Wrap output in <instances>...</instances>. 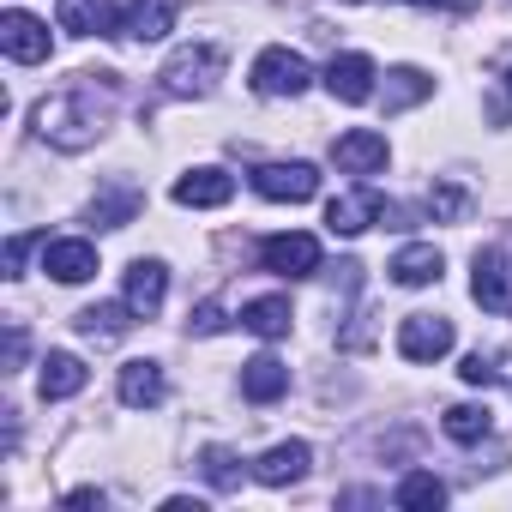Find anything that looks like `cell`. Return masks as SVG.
<instances>
[{
  "instance_id": "cell-1",
  "label": "cell",
  "mask_w": 512,
  "mask_h": 512,
  "mask_svg": "<svg viewBox=\"0 0 512 512\" xmlns=\"http://www.w3.org/2000/svg\"><path fill=\"white\" fill-rule=\"evenodd\" d=\"M103 127V109L91 103V91H67V97H43L37 103V133L61 151H85Z\"/></svg>"
},
{
  "instance_id": "cell-2",
  "label": "cell",
  "mask_w": 512,
  "mask_h": 512,
  "mask_svg": "<svg viewBox=\"0 0 512 512\" xmlns=\"http://www.w3.org/2000/svg\"><path fill=\"white\" fill-rule=\"evenodd\" d=\"M217 73H223V49H217V43H193V49L169 55V67H163L157 79H163L169 97H205Z\"/></svg>"
},
{
  "instance_id": "cell-3",
  "label": "cell",
  "mask_w": 512,
  "mask_h": 512,
  "mask_svg": "<svg viewBox=\"0 0 512 512\" xmlns=\"http://www.w3.org/2000/svg\"><path fill=\"white\" fill-rule=\"evenodd\" d=\"M308 85H314V67L296 49H266L253 61V91L260 97H302Z\"/></svg>"
},
{
  "instance_id": "cell-4",
  "label": "cell",
  "mask_w": 512,
  "mask_h": 512,
  "mask_svg": "<svg viewBox=\"0 0 512 512\" xmlns=\"http://www.w3.org/2000/svg\"><path fill=\"white\" fill-rule=\"evenodd\" d=\"M253 193L260 199H278V205H302L320 193V169L314 163H266V169H253Z\"/></svg>"
},
{
  "instance_id": "cell-5",
  "label": "cell",
  "mask_w": 512,
  "mask_h": 512,
  "mask_svg": "<svg viewBox=\"0 0 512 512\" xmlns=\"http://www.w3.org/2000/svg\"><path fill=\"white\" fill-rule=\"evenodd\" d=\"M260 260H266V272H278V278H314L320 272V241L314 235H266L260 241Z\"/></svg>"
},
{
  "instance_id": "cell-6",
  "label": "cell",
  "mask_w": 512,
  "mask_h": 512,
  "mask_svg": "<svg viewBox=\"0 0 512 512\" xmlns=\"http://www.w3.org/2000/svg\"><path fill=\"white\" fill-rule=\"evenodd\" d=\"M470 296L488 308V314H512V266L500 247H482L476 266H470Z\"/></svg>"
},
{
  "instance_id": "cell-7",
  "label": "cell",
  "mask_w": 512,
  "mask_h": 512,
  "mask_svg": "<svg viewBox=\"0 0 512 512\" xmlns=\"http://www.w3.org/2000/svg\"><path fill=\"white\" fill-rule=\"evenodd\" d=\"M452 350V320H440V314H410L404 326H398V356L404 362H440Z\"/></svg>"
},
{
  "instance_id": "cell-8",
  "label": "cell",
  "mask_w": 512,
  "mask_h": 512,
  "mask_svg": "<svg viewBox=\"0 0 512 512\" xmlns=\"http://www.w3.org/2000/svg\"><path fill=\"white\" fill-rule=\"evenodd\" d=\"M0 49H7L19 67H37V61H49V25L43 19H31V13H0Z\"/></svg>"
},
{
  "instance_id": "cell-9",
  "label": "cell",
  "mask_w": 512,
  "mask_h": 512,
  "mask_svg": "<svg viewBox=\"0 0 512 512\" xmlns=\"http://www.w3.org/2000/svg\"><path fill=\"white\" fill-rule=\"evenodd\" d=\"M386 133H374V127H350L338 145H332V163L344 169V175H380L386 169Z\"/></svg>"
},
{
  "instance_id": "cell-10",
  "label": "cell",
  "mask_w": 512,
  "mask_h": 512,
  "mask_svg": "<svg viewBox=\"0 0 512 512\" xmlns=\"http://www.w3.org/2000/svg\"><path fill=\"white\" fill-rule=\"evenodd\" d=\"M43 272H49L55 284H85V278H97V247L79 241V235L43 241Z\"/></svg>"
},
{
  "instance_id": "cell-11",
  "label": "cell",
  "mask_w": 512,
  "mask_h": 512,
  "mask_svg": "<svg viewBox=\"0 0 512 512\" xmlns=\"http://www.w3.org/2000/svg\"><path fill=\"white\" fill-rule=\"evenodd\" d=\"M386 217V199L374 193V187H356V193H338L332 205H326V229L332 235H362L368 223H380Z\"/></svg>"
},
{
  "instance_id": "cell-12",
  "label": "cell",
  "mask_w": 512,
  "mask_h": 512,
  "mask_svg": "<svg viewBox=\"0 0 512 512\" xmlns=\"http://www.w3.org/2000/svg\"><path fill=\"white\" fill-rule=\"evenodd\" d=\"M163 296H169V266H163V260H133V266H127L121 302H127L139 320H151V314L163 308Z\"/></svg>"
},
{
  "instance_id": "cell-13",
  "label": "cell",
  "mask_w": 512,
  "mask_h": 512,
  "mask_svg": "<svg viewBox=\"0 0 512 512\" xmlns=\"http://www.w3.org/2000/svg\"><path fill=\"white\" fill-rule=\"evenodd\" d=\"M55 25L73 31V37H115L121 13L109 7V0H55Z\"/></svg>"
},
{
  "instance_id": "cell-14",
  "label": "cell",
  "mask_w": 512,
  "mask_h": 512,
  "mask_svg": "<svg viewBox=\"0 0 512 512\" xmlns=\"http://www.w3.org/2000/svg\"><path fill=\"white\" fill-rule=\"evenodd\" d=\"M175 13H181V0H127V13H121V31H115V37L157 43V37L175 31Z\"/></svg>"
},
{
  "instance_id": "cell-15",
  "label": "cell",
  "mask_w": 512,
  "mask_h": 512,
  "mask_svg": "<svg viewBox=\"0 0 512 512\" xmlns=\"http://www.w3.org/2000/svg\"><path fill=\"white\" fill-rule=\"evenodd\" d=\"M235 199V175H223V169H187L181 181H175V205H193V211H211V205H229Z\"/></svg>"
},
{
  "instance_id": "cell-16",
  "label": "cell",
  "mask_w": 512,
  "mask_h": 512,
  "mask_svg": "<svg viewBox=\"0 0 512 512\" xmlns=\"http://www.w3.org/2000/svg\"><path fill=\"white\" fill-rule=\"evenodd\" d=\"M440 266H446V260H440V247H434V241H410V247L392 253V266H386V272H392V284L422 290V284H440Z\"/></svg>"
},
{
  "instance_id": "cell-17",
  "label": "cell",
  "mask_w": 512,
  "mask_h": 512,
  "mask_svg": "<svg viewBox=\"0 0 512 512\" xmlns=\"http://www.w3.org/2000/svg\"><path fill=\"white\" fill-rule=\"evenodd\" d=\"M374 61L368 55H338L332 67H326V91L338 97V103H368L374 97Z\"/></svg>"
},
{
  "instance_id": "cell-18",
  "label": "cell",
  "mask_w": 512,
  "mask_h": 512,
  "mask_svg": "<svg viewBox=\"0 0 512 512\" xmlns=\"http://www.w3.org/2000/svg\"><path fill=\"white\" fill-rule=\"evenodd\" d=\"M308 464H314L308 440H284V446H272L260 464H253V476H260L266 488H290V482H302V476H308Z\"/></svg>"
},
{
  "instance_id": "cell-19",
  "label": "cell",
  "mask_w": 512,
  "mask_h": 512,
  "mask_svg": "<svg viewBox=\"0 0 512 512\" xmlns=\"http://www.w3.org/2000/svg\"><path fill=\"white\" fill-rule=\"evenodd\" d=\"M290 392V368L278 362V356H253L247 368H241V398L247 404H278Z\"/></svg>"
},
{
  "instance_id": "cell-20",
  "label": "cell",
  "mask_w": 512,
  "mask_h": 512,
  "mask_svg": "<svg viewBox=\"0 0 512 512\" xmlns=\"http://www.w3.org/2000/svg\"><path fill=\"white\" fill-rule=\"evenodd\" d=\"M115 392H121V404L127 410H151V404H163V368L157 362H127L121 368V380H115Z\"/></svg>"
},
{
  "instance_id": "cell-21",
  "label": "cell",
  "mask_w": 512,
  "mask_h": 512,
  "mask_svg": "<svg viewBox=\"0 0 512 512\" xmlns=\"http://www.w3.org/2000/svg\"><path fill=\"white\" fill-rule=\"evenodd\" d=\"M85 380H91V368L79 356H67V350H49L43 356V374H37L43 398H73V392H85Z\"/></svg>"
},
{
  "instance_id": "cell-22",
  "label": "cell",
  "mask_w": 512,
  "mask_h": 512,
  "mask_svg": "<svg viewBox=\"0 0 512 512\" xmlns=\"http://www.w3.org/2000/svg\"><path fill=\"white\" fill-rule=\"evenodd\" d=\"M290 320H296V314H290L284 296H260V302H247V308H241V326H247L253 338H284Z\"/></svg>"
},
{
  "instance_id": "cell-23",
  "label": "cell",
  "mask_w": 512,
  "mask_h": 512,
  "mask_svg": "<svg viewBox=\"0 0 512 512\" xmlns=\"http://www.w3.org/2000/svg\"><path fill=\"white\" fill-rule=\"evenodd\" d=\"M422 97H434V79H428V73H416V67L386 73V115H404V109H416Z\"/></svg>"
},
{
  "instance_id": "cell-24",
  "label": "cell",
  "mask_w": 512,
  "mask_h": 512,
  "mask_svg": "<svg viewBox=\"0 0 512 512\" xmlns=\"http://www.w3.org/2000/svg\"><path fill=\"white\" fill-rule=\"evenodd\" d=\"M440 428H446V440H458V446H476V440H488L494 416H488V404H452Z\"/></svg>"
},
{
  "instance_id": "cell-25",
  "label": "cell",
  "mask_w": 512,
  "mask_h": 512,
  "mask_svg": "<svg viewBox=\"0 0 512 512\" xmlns=\"http://www.w3.org/2000/svg\"><path fill=\"white\" fill-rule=\"evenodd\" d=\"M127 314H133L127 302H121V308H115V302H103V308H85V314H79V332H85L91 344H115V338L133 326Z\"/></svg>"
},
{
  "instance_id": "cell-26",
  "label": "cell",
  "mask_w": 512,
  "mask_h": 512,
  "mask_svg": "<svg viewBox=\"0 0 512 512\" xmlns=\"http://www.w3.org/2000/svg\"><path fill=\"white\" fill-rule=\"evenodd\" d=\"M446 500V482L434 476V470H410L404 482H398V506L404 512H428V506H440Z\"/></svg>"
},
{
  "instance_id": "cell-27",
  "label": "cell",
  "mask_w": 512,
  "mask_h": 512,
  "mask_svg": "<svg viewBox=\"0 0 512 512\" xmlns=\"http://www.w3.org/2000/svg\"><path fill=\"white\" fill-rule=\"evenodd\" d=\"M199 470H205V482H211V488H235V482H241V470H235V458H229L223 446H205Z\"/></svg>"
},
{
  "instance_id": "cell-28",
  "label": "cell",
  "mask_w": 512,
  "mask_h": 512,
  "mask_svg": "<svg viewBox=\"0 0 512 512\" xmlns=\"http://www.w3.org/2000/svg\"><path fill=\"white\" fill-rule=\"evenodd\" d=\"M458 374H464L470 386H494V380H500V368H494V356H482V350H476V356H464V368H458Z\"/></svg>"
},
{
  "instance_id": "cell-29",
  "label": "cell",
  "mask_w": 512,
  "mask_h": 512,
  "mask_svg": "<svg viewBox=\"0 0 512 512\" xmlns=\"http://www.w3.org/2000/svg\"><path fill=\"white\" fill-rule=\"evenodd\" d=\"M43 241H49V235H13V241H7V278H19L25 253H31V247H43Z\"/></svg>"
},
{
  "instance_id": "cell-30",
  "label": "cell",
  "mask_w": 512,
  "mask_h": 512,
  "mask_svg": "<svg viewBox=\"0 0 512 512\" xmlns=\"http://www.w3.org/2000/svg\"><path fill=\"white\" fill-rule=\"evenodd\" d=\"M428 205H434V211H440V217H458V211H464V193H458V187H452V181H440V187H434V193H428Z\"/></svg>"
},
{
  "instance_id": "cell-31",
  "label": "cell",
  "mask_w": 512,
  "mask_h": 512,
  "mask_svg": "<svg viewBox=\"0 0 512 512\" xmlns=\"http://www.w3.org/2000/svg\"><path fill=\"white\" fill-rule=\"evenodd\" d=\"M193 332H223V308L217 302H199L193 308Z\"/></svg>"
},
{
  "instance_id": "cell-32",
  "label": "cell",
  "mask_w": 512,
  "mask_h": 512,
  "mask_svg": "<svg viewBox=\"0 0 512 512\" xmlns=\"http://www.w3.org/2000/svg\"><path fill=\"white\" fill-rule=\"evenodd\" d=\"M163 512H205V500H187V494H169Z\"/></svg>"
},
{
  "instance_id": "cell-33",
  "label": "cell",
  "mask_w": 512,
  "mask_h": 512,
  "mask_svg": "<svg viewBox=\"0 0 512 512\" xmlns=\"http://www.w3.org/2000/svg\"><path fill=\"white\" fill-rule=\"evenodd\" d=\"M67 506H103V494H97V488H73Z\"/></svg>"
}]
</instances>
